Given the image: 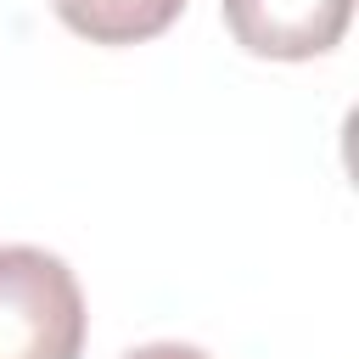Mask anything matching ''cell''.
<instances>
[{"instance_id":"obj_1","label":"cell","mask_w":359,"mask_h":359,"mask_svg":"<svg viewBox=\"0 0 359 359\" xmlns=\"http://www.w3.org/2000/svg\"><path fill=\"white\" fill-rule=\"evenodd\" d=\"M84 292L45 247H0V359H79Z\"/></svg>"},{"instance_id":"obj_2","label":"cell","mask_w":359,"mask_h":359,"mask_svg":"<svg viewBox=\"0 0 359 359\" xmlns=\"http://www.w3.org/2000/svg\"><path fill=\"white\" fill-rule=\"evenodd\" d=\"M353 0H224V28L241 50L269 62L325 56L348 34Z\"/></svg>"},{"instance_id":"obj_3","label":"cell","mask_w":359,"mask_h":359,"mask_svg":"<svg viewBox=\"0 0 359 359\" xmlns=\"http://www.w3.org/2000/svg\"><path fill=\"white\" fill-rule=\"evenodd\" d=\"M50 11L90 45H140L157 39L185 0H50Z\"/></svg>"},{"instance_id":"obj_4","label":"cell","mask_w":359,"mask_h":359,"mask_svg":"<svg viewBox=\"0 0 359 359\" xmlns=\"http://www.w3.org/2000/svg\"><path fill=\"white\" fill-rule=\"evenodd\" d=\"M123 359H208V353L191 342H146V348H129Z\"/></svg>"}]
</instances>
